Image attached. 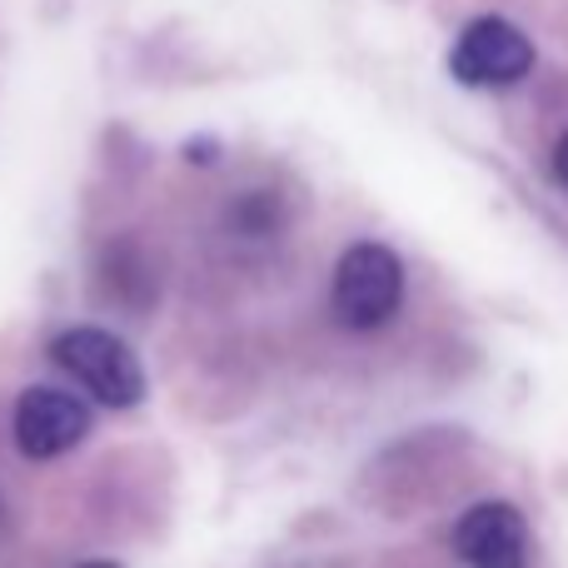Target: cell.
I'll return each mask as SVG.
<instances>
[{
	"label": "cell",
	"instance_id": "1",
	"mask_svg": "<svg viewBox=\"0 0 568 568\" xmlns=\"http://www.w3.org/2000/svg\"><path fill=\"white\" fill-rule=\"evenodd\" d=\"M50 359L70 379L85 384L100 404H110V409H130V404L145 399V369L130 354V344H120L110 329H95V324L60 329L50 339Z\"/></svg>",
	"mask_w": 568,
	"mask_h": 568
},
{
	"label": "cell",
	"instance_id": "2",
	"mask_svg": "<svg viewBox=\"0 0 568 568\" xmlns=\"http://www.w3.org/2000/svg\"><path fill=\"white\" fill-rule=\"evenodd\" d=\"M404 300V265L389 245H349L344 260L334 265V284H329V304H334V320L344 329H379V324L394 320Z\"/></svg>",
	"mask_w": 568,
	"mask_h": 568
},
{
	"label": "cell",
	"instance_id": "3",
	"mask_svg": "<svg viewBox=\"0 0 568 568\" xmlns=\"http://www.w3.org/2000/svg\"><path fill=\"white\" fill-rule=\"evenodd\" d=\"M449 70L459 85L474 90H499V85H519L534 70V40L524 36L514 20L504 16H479L464 26V36L449 50Z\"/></svg>",
	"mask_w": 568,
	"mask_h": 568
},
{
	"label": "cell",
	"instance_id": "4",
	"mask_svg": "<svg viewBox=\"0 0 568 568\" xmlns=\"http://www.w3.org/2000/svg\"><path fill=\"white\" fill-rule=\"evenodd\" d=\"M10 429H16V449L26 454V459H55V454L75 449L90 434V409H85V399H75L70 389L40 384V389L20 394Z\"/></svg>",
	"mask_w": 568,
	"mask_h": 568
},
{
	"label": "cell",
	"instance_id": "5",
	"mask_svg": "<svg viewBox=\"0 0 568 568\" xmlns=\"http://www.w3.org/2000/svg\"><path fill=\"white\" fill-rule=\"evenodd\" d=\"M454 554L469 568H529V524L514 504H474L454 524Z\"/></svg>",
	"mask_w": 568,
	"mask_h": 568
},
{
	"label": "cell",
	"instance_id": "6",
	"mask_svg": "<svg viewBox=\"0 0 568 568\" xmlns=\"http://www.w3.org/2000/svg\"><path fill=\"white\" fill-rule=\"evenodd\" d=\"M554 175H559L564 185H568V135L559 140V145H554Z\"/></svg>",
	"mask_w": 568,
	"mask_h": 568
},
{
	"label": "cell",
	"instance_id": "7",
	"mask_svg": "<svg viewBox=\"0 0 568 568\" xmlns=\"http://www.w3.org/2000/svg\"><path fill=\"white\" fill-rule=\"evenodd\" d=\"M80 568H120V564H105V559H90V564H80Z\"/></svg>",
	"mask_w": 568,
	"mask_h": 568
}]
</instances>
